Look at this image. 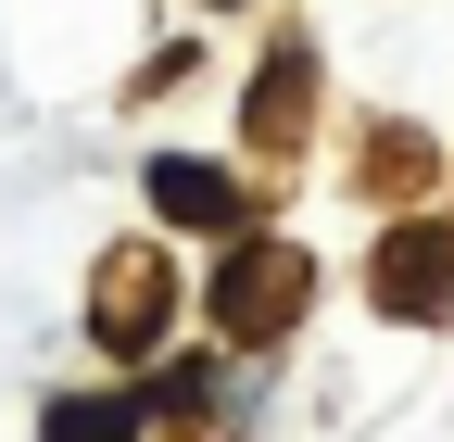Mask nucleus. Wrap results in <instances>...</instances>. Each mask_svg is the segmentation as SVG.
I'll return each instance as SVG.
<instances>
[{
    "label": "nucleus",
    "mask_w": 454,
    "mask_h": 442,
    "mask_svg": "<svg viewBox=\"0 0 454 442\" xmlns=\"http://www.w3.org/2000/svg\"><path fill=\"white\" fill-rule=\"evenodd\" d=\"M379 304L391 316H454V228H404L379 253Z\"/></svg>",
    "instance_id": "nucleus-2"
},
{
    "label": "nucleus",
    "mask_w": 454,
    "mask_h": 442,
    "mask_svg": "<svg viewBox=\"0 0 454 442\" xmlns=\"http://www.w3.org/2000/svg\"><path fill=\"white\" fill-rule=\"evenodd\" d=\"M291 304H303V253H278V241H265V253H240V265L215 279V316L240 328V342H265Z\"/></svg>",
    "instance_id": "nucleus-1"
},
{
    "label": "nucleus",
    "mask_w": 454,
    "mask_h": 442,
    "mask_svg": "<svg viewBox=\"0 0 454 442\" xmlns=\"http://www.w3.org/2000/svg\"><path fill=\"white\" fill-rule=\"evenodd\" d=\"M139 417H152V392H89V405H51L38 442H139Z\"/></svg>",
    "instance_id": "nucleus-4"
},
{
    "label": "nucleus",
    "mask_w": 454,
    "mask_h": 442,
    "mask_svg": "<svg viewBox=\"0 0 454 442\" xmlns=\"http://www.w3.org/2000/svg\"><path fill=\"white\" fill-rule=\"evenodd\" d=\"M152 202L177 215V228H227V215H240V190H227L215 164H190V152H164V164H152Z\"/></svg>",
    "instance_id": "nucleus-3"
}]
</instances>
